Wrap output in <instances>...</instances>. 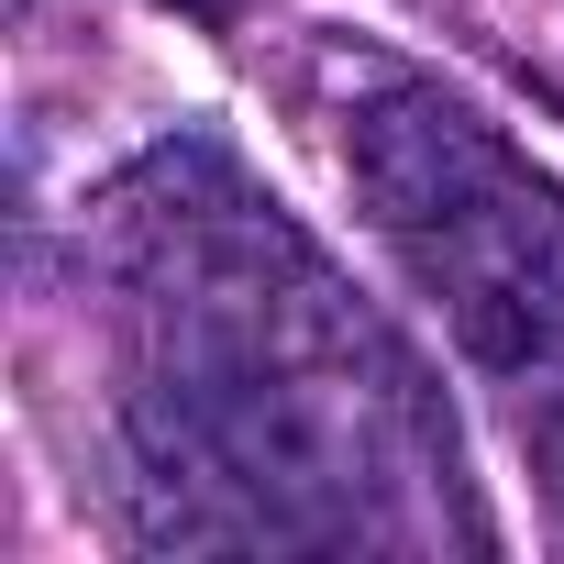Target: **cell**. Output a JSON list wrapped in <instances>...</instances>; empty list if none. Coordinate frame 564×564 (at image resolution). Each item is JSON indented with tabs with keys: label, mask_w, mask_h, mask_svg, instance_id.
I'll list each match as a JSON object with an SVG mask.
<instances>
[{
	"label": "cell",
	"mask_w": 564,
	"mask_h": 564,
	"mask_svg": "<svg viewBox=\"0 0 564 564\" xmlns=\"http://www.w3.org/2000/svg\"><path fill=\"white\" fill-rule=\"evenodd\" d=\"M78 322L144 553H487L410 333L232 144L155 133L78 210Z\"/></svg>",
	"instance_id": "obj_1"
},
{
	"label": "cell",
	"mask_w": 564,
	"mask_h": 564,
	"mask_svg": "<svg viewBox=\"0 0 564 564\" xmlns=\"http://www.w3.org/2000/svg\"><path fill=\"white\" fill-rule=\"evenodd\" d=\"M166 12H199V23H243V0H166Z\"/></svg>",
	"instance_id": "obj_3"
},
{
	"label": "cell",
	"mask_w": 564,
	"mask_h": 564,
	"mask_svg": "<svg viewBox=\"0 0 564 564\" xmlns=\"http://www.w3.org/2000/svg\"><path fill=\"white\" fill-rule=\"evenodd\" d=\"M311 89L333 111V155L366 199V232L399 254L465 388L498 410L564 531V177L520 155V133L454 78L366 34H333L311 56Z\"/></svg>",
	"instance_id": "obj_2"
}]
</instances>
